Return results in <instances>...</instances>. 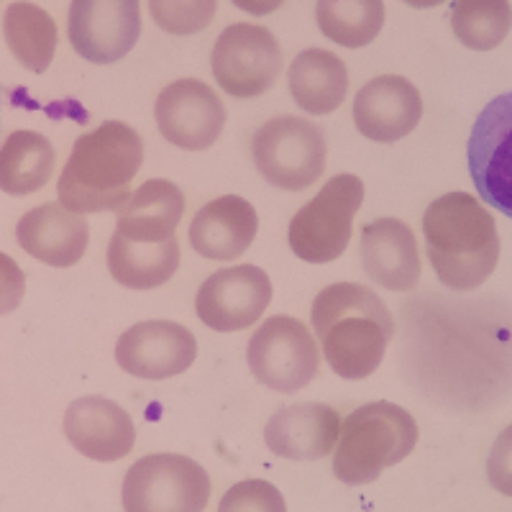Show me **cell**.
<instances>
[{
  "label": "cell",
  "mask_w": 512,
  "mask_h": 512,
  "mask_svg": "<svg viewBox=\"0 0 512 512\" xmlns=\"http://www.w3.org/2000/svg\"><path fill=\"white\" fill-rule=\"evenodd\" d=\"M310 320L328 367L351 382L377 372L395 336V320L382 297L356 282L320 290Z\"/></svg>",
  "instance_id": "6da1fadb"
},
{
  "label": "cell",
  "mask_w": 512,
  "mask_h": 512,
  "mask_svg": "<svg viewBox=\"0 0 512 512\" xmlns=\"http://www.w3.org/2000/svg\"><path fill=\"white\" fill-rule=\"evenodd\" d=\"M425 251L436 277L451 290H477L500 259L495 218L469 192L436 198L423 216Z\"/></svg>",
  "instance_id": "7a4b0ae2"
},
{
  "label": "cell",
  "mask_w": 512,
  "mask_h": 512,
  "mask_svg": "<svg viewBox=\"0 0 512 512\" xmlns=\"http://www.w3.org/2000/svg\"><path fill=\"white\" fill-rule=\"evenodd\" d=\"M144 162L139 131L121 121H105L72 146L59 177V203L85 216L118 210L131 195V182Z\"/></svg>",
  "instance_id": "3957f363"
},
{
  "label": "cell",
  "mask_w": 512,
  "mask_h": 512,
  "mask_svg": "<svg viewBox=\"0 0 512 512\" xmlns=\"http://www.w3.org/2000/svg\"><path fill=\"white\" fill-rule=\"evenodd\" d=\"M418 423L395 402H369L341 425L333 448V477L349 487H367L384 469L402 464L415 451Z\"/></svg>",
  "instance_id": "277c9868"
},
{
  "label": "cell",
  "mask_w": 512,
  "mask_h": 512,
  "mask_svg": "<svg viewBox=\"0 0 512 512\" xmlns=\"http://www.w3.org/2000/svg\"><path fill=\"white\" fill-rule=\"evenodd\" d=\"M208 472L190 456L149 454L136 461L121 484L123 512H205Z\"/></svg>",
  "instance_id": "5b68a950"
},
{
  "label": "cell",
  "mask_w": 512,
  "mask_h": 512,
  "mask_svg": "<svg viewBox=\"0 0 512 512\" xmlns=\"http://www.w3.org/2000/svg\"><path fill=\"white\" fill-rule=\"evenodd\" d=\"M259 175L280 190L300 192L323 177L326 136L323 128L300 116H277L259 126L251 141Z\"/></svg>",
  "instance_id": "8992f818"
},
{
  "label": "cell",
  "mask_w": 512,
  "mask_h": 512,
  "mask_svg": "<svg viewBox=\"0 0 512 512\" xmlns=\"http://www.w3.org/2000/svg\"><path fill=\"white\" fill-rule=\"evenodd\" d=\"M364 203V182L356 175H336L297 210L290 221V246L308 264H331L344 254L351 239L356 210Z\"/></svg>",
  "instance_id": "52a82bcc"
},
{
  "label": "cell",
  "mask_w": 512,
  "mask_h": 512,
  "mask_svg": "<svg viewBox=\"0 0 512 512\" xmlns=\"http://www.w3.org/2000/svg\"><path fill=\"white\" fill-rule=\"evenodd\" d=\"M246 361L256 382L282 395L305 390L320 367L318 338L290 315H272L256 328L246 346Z\"/></svg>",
  "instance_id": "ba28073f"
},
{
  "label": "cell",
  "mask_w": 512,
  "mask_h": 512,
  "mask_svg": "<svg viewBox=\"0 0 512 512\" xmlns=\"http://www.w3.org/2000/svg\"><path fill=\"white\" fill-rule=\"evenodd\" d=\"M210 67L223 93L239 100L259 98L280 77V41L264 26L233 24L218 36Z\"/></svg>",
  "instance_id": "9c48e42d"
},
{
  "label": "cell",
  "mask_w": 512,
  "mask_h": 512,
  "mask_svg": "<svg viewBox=\"0 0 512 512\" xmlns=\"http://www.w3.org/2000/svg\"><path fill=\"white\" fill-rule=\"evenodd\" d=\"M469 172L479 198L512 218V93L497 95L474 121Z\"/></svg>",
  "instance_id": "30bf717a"
},
{
  "label": "cell",
  "mask_w": 512,
  "mask_h": 512,
  "mask_svg": "<svg viewBox=\"0 0 512 512\" xmlns=\"http://www.w3.org/2000/svg\"><path fill=\"white\" fill-rule=\"evenodd\" d=\"M67 34L82 59L121 62L141 36L139 0H72Z\"/></svg>",
  "instance_id": "8fae6325"
},
{
  "label": "cell",
  "mask_w": 512,
  "mask_h": 512,
  "mask_svg": "<svg viewBox=\"0 0 512 512\" xmlns=\"http://www.w3.org/2000/svg\"><path fill=\"white\" fill-rule=\"evenodd\" d=\"M272 303V280L254 264L210 274L195 297V310L205 326L218 333L244 331L262 318Z\"/></svg>",
  "instance_id": "7c38bea8"
},
{
  "label": "cell",
  "mask_w": 512,
  "mask_h": 512,
  "mask_svg": "<svg viewBox=\"0 0 512 512\" xmlns=\"http://www.w3.org/2000/svg\"><path fill=\"white\" fill-rule=\"evenodd\" d=\"M159 134L185 152H203L218 141L226 126V108L210 85L177 80L159 93L154 105Z\"/></svg>",
  "instance_id": "4fadbf2b"
},
{
  "label": "cell",
  "mask_w": 512,
  "mask_h": 512,
  "mask_svg": "<svg viewBox=\"0 0 512 512\" xmlns=\"http://www.w3.org/2000/svg\"><path fill=\"white\" fill-rule=\"evenodd\" d=\"M198 356V341L180 323L144 320L121 333L116 344V361L131 377L159 379L177 377L192 367Z\"/></svg>",
  "instance_id": "5bb4252c"
},
{
  "label": "cell",
  "mask_w": 512,
  "mask_h": 512,
  "mask_svg": "<svg viewBox=\"0 0 512 512\" xmlns=\"http://www.w3.org/2000/svg\"><path fill=\"white\" fill-rule=\"evenodd\" d=\"M351 116L361 136L377 144H395L413 134L420 123L423 98L405 77L382 75L369 80L356 93Z\"/></svg>",
  "instance_id": "9a60e30c"
},
{
  "label": "cell",
  "mask_w": 512,
  "mask_h": 512,
  "mask_svg": "<svg viewBox=\"0 0 512 512\" xmlns=\"http://www.w3.org/2000/svg\"><path fill=\"white\" fill-rule=\"evenodd\" d=\"M64 436L85 459L111 464L134 451L136 425L131 415L100 395L75 400L64 413Z\"/></svg>",
  "instance_id": "2e32d148"
},
{
  "label": "cell",
  "mask_w": 512,
  "mask_h": 512,
  "mask_svg": "<svg viewBox=\"0 0 512 512\" xmlns=\"http://www.w3.org/2000/svg\"><path fill=\"white\" fill-rule=\"evenodd\" d=\"M344 418L323 402L280 408L264 425V443L287 461H318L333 454Z\"/></svg>",
  "instance_id": "e0dca14e"
},
{
  "label": "cell",
  "mask_w": 512,
  "mask_h": 512,
  "mask_svg": "<svg viewBox=\"0 0 512 512\" xmlns=\"http://www.w3.org/2000/svg\"><path fill=\"white\" fill-rule=\"evenodd\" d=\"M18 246L49 267H75L88 251V221L62 203H44L29 210L16 226Z\"/></svg>",
  "instance_id": "ac0fdd59"
},
{
  "label": "cell",
  "mask_w": 512,
  "mask_h": 512,
  "mask_svg": "<svg viewBox=\"0 0 512 512\" xmlns=\"http://www.w3.org/2000/svg\"><path fill=\"white\" fill-rule=\"evenodd\" d=\"M361 264L369 280L392 292H410L420 282L415 233L397 218H379L361 231Z\"/></svg>",
  "instance_id": "d6986e66"
},
{
  "label": "cell",
  "mask_w": 512,
  "mask_h": 512,
  "mask_svg": "<svg viewBox=\"0 0 512 512\" xmlns=\"http://www.w3.org/2000/svg\"><path fill=\"white\" fill-rule=\"evenodd\" d=\"M256 228L259 218L254 205L239 195H223L195 213L187 239L203 259L231 262L254 244Z\"/></svg>",
  "instance_id": "ffe728a7"
},
{
  "label": "cell",
  "mask_w": 512,
  "mask_h": 512,
  "mask_svg": "<svg viewBox=\"0 0 512 512\" xmlns=\"http://www.w3.org/2000/svg\"><path fill=\"white\" fill-rule=\"evenodd\" d=\"M116 233L134 244H164L175 239L185 213V195L169 180H149L116 210Z\"/></svg>",
  "instance_id": "44dd1931"
},
{
  "label": "cell",
  "mask_w": 512,
  "mask_h": 512,
  "mask_svg": "<svg viewBox=\"0 0 512 512\" xmlns=\"http://www.w3.org/2000/svg\"><path fill=\"white\" fill-rule=\"evenodd\" d=\"M287 85L297 108L310 116H328L349 95V72L336 54L313 47L292 59Z\"/></svg>",
  "instance_id": "7402d4cb"
},
{
  "label": "cell",
  "mask_w": 512,
  "mask_h": 512,
  "mask_svg": "<svg viewBox=\"0 0 512 512\" xmlns=\"http://www.w3.org/2000/svg\"><path fill=\"white\" fill-rule=\"evenodd\" d=\"M180 267V244H134L113 233L108 244V269L118 285L128 290H154L167 285Z\"/></svg>",
  "instance_id": "603a6c76"
},
{
  "label": "cell",
  "mask_w": 512,
  "mask_h": 512,
  "mask_svg": "<svg viewBox=\"0 0 512 512\" xmlns=\"http://www.w3.org/2000/svg\"><path fill=\"white\" fill-rule=\"evenodd\" d=\"M57 154L39 131H13L0 146V190L13 198L41 190L54 175Z\"/></svg>",
  "instance_id": "cb8c5ba5"
},
{
  "label": "cell",
  "mask_w": 512,
  "mask_h": 512,
  "mask_svg": "<svg viewBox=\"0 0 512 512\" xmlns=\"http://www.w3.org/2000/svg\"><path fill=\"white\" fill-rule=\"evenodd\" d=\"M3 36L13 57L24 64L26 70H49L54 52H57V24L44 8L18 0L6 8L3 16Z\"/></svg>",
  "instance_id": "d4e9b609"
},
{
  "label": "cell",
  "mask_w": 512,
  "mask_h": 512,
  "mask_svg": "<svg viewBox=\"0 0 512 512\" xmlns=\"http://www.w3.org/2000/svg\"><path fill=\"white\" fill-rule=\"evenodd\" d=\"M318 29L346 49L369 47L384 26L382 0H318Z\"/></svg>",
  "instance_id": "484cf974"
},
{
  "label": "cell",
  "mask_w": 512,
  "mask_h": 512,
  "mask_svg": "<svg viewBox=\"0 0 512 512\" xmlns=\"http://www.w3.org/2000/svg\"><path fill=\"white\" fill-rule=\"evenodd\" d=\"M451 29L466 49L492 52L512 29L510 0H456Z\"/></svg>",
  "instance_id": "4316f807"
},
{
  "label": "cell",
  "mask_w": 512,
  "mask_h": 512,
  "mask_svg": "<svg viewBox=\"0 0 512 512\" xmlns=\"http://www.w3.org/2000/svg\"><path fill=\"white\" fill-rule=\"evenodd\" d=\"M218 0H149L154 24L172 36H192L208 29Z\"/></svg>",
  "instance_id": "83f0119b"
},
{
  "label": "cell",
  "mask_w": 512,
  "mask_h": 512,
  "mask_svg": "<svg viewBox=\"0 0 512 512\" xmlns=\"http://www.w3.org/2000/svg\"><path fill=\"white\" fill-rule=\"evenodd\" d=\"M218 512H287V502L267 479H244L221 497Z\"/></svg>",
  "instance_id": "f1b7e54d"
},
{
  "label": "cell",
  "mask_w": 512,
  "mask_h": 512,
  "mask_svg": "<svg viewBox=\"0 0 512 512\" xmlns=\"http://www.w3.org/2000/svg\"><path fill=\"white\" fill-rule=\"evenodd\" d=\"M487 479L492 489L512 500V425L497 436L487 456Z\"/></svg>",
  "instance_id": "f546056e"
},
{
  "label": "cell",
  "mask_w": 512,
  "mask_h": 512,
  "mask_svg": "<svg viewBox=\"0 0 512 512\" xmlns=\"http://www.w3.org/2000/svg\"><path fill=\"white\" fill-rule=\"evenodd\" d=\"M26 292V277L11 256L0 251V315H8L21 305Z\"/></svg>",
  "instance_id": "4dcf8cb0"
},
{
  "label": "cell",
  "mask_w": 512,
  "mask_h": 512,
  "mask_svg": "<svg viewBox=\"0 0 512 512\" xmlns=\"http://www.w3.org/2000/svg\"><path fill=\"white\" fill-rule=\"evenodd\" d=\"M231 3L239 8V11L251 13V16H269V13L277 11L285 0H231Z\"/></svg>",
  "instance_id": "1f68e13d"
},
{
  "label": "cell",
  "mask_w": 512,
  "mask_h": 512,
  "mask_svg": "<svg viewBox=\"0 0 512 512\" xmlns=\"http://www.w3.org/2000/svg\"><path fill=\"white\" fill-rule=\"evenodd\" d=\"M402 3H408V6L420 8V11H425V8H436V6H441L443 0H402Z\"/></svg>",
  "instance_id": "d6a6232c"
}]
</instances>
